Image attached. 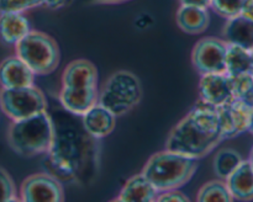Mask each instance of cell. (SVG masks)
I'll list each match as a JSON object with an SVG mask.
<instances>
[{
    "instance_id": "1",
    "label": "cell",
    "mask_w": 253,
    "mask_h": 202,
    "mask_svg": "<svg viewBox=\"0 0 253 202\" xmlns=\"http://www.w3.org/2000/svg\"><path fill=\"white\" fill-rule=\"evenodd\" d=\"M51 117L53 140L44 154V168L61 182L89 185L99 170V139L91 137L76 116L64 108Z\"/></svg>"
},
{
    "instance_id": "2",
    "label": "cell",
    "mask_w": 253,
    "mask_h": 202,
    "mask_svg": "<svg viewBox=\"0 0 253 202\" xmlns=\"http://www.w3.org/2000/svg\"><path fill=\"white\" fill-rule=\"evenodd\" d=\"M222 140L216 108L200 101L173 127L166 148L199 160Z\"/></svg>"
},
{
    "instance_id": "3",
    "label": "cell",
    "mask_w": 253,
    "mask_h": 202,
    "mask_svg": "<svg viewBox=\"0 0 253 202\" xmlns=\"http://www.w3.org/2000/svg\"><path fill=\"white\" fill-rule=\"evenodd\" d=\"M98 69L88 59H74L69 62L62 74V88L58 100L67 112L83 116L98 103Z\"/></svg>"
},
{
    "instance_id": "4",
    "label": "cell",
    "mask_w": 253,
    "mask_h": 202,
    "mask_svg": "<svg viewBox=\"0 0 253 202\" xmlns=\"http://www.w3.org/2000/svg\"><path fill=\"white\" fill-rule=\"evenodd\" d=\"M198 170V160L166 148L151 155L142 174L158 192L180 189L192 180Z\"/></svg>"
},
{
    "instance_id": "5",
    "label": "cell",
    "mask_w": 253,
    "mask_h": 202,
    "mask_svg": "<svg viewBox=\"0 0 253 202\" xmlns=\"http://www.w3.org/2000/svg\"><path fill=\"white\" fill-rule=\"evenodd\" d=\"M7 143L16 154L25 158L46 154L53 140V122L47 112L11 121L7 128Z\"/></svg>"
},
{
    "instance_id": "6",
    "label": "cell",
    "mask_w": 253,
    "mask_h": 202,
    "mask_svg": "<svg viewBox=\"0 0 253 202\" xmlns=\"http://www.w3.org/2000/svg\"><path fill=\"white\" fill-rule=\"evenodd\" d=\"M14 47L15 54L30 67L36 76L48 75L58 68L61 62L58 43L44 32L31 30Z\"/></svg>"
},
{
    "instance_id": "7",
    "label": "cell",
    "mask_w": 253,
    "mask_h": 202,
    "mask_svg": "<svg viewBox=\"0 0 253 202\" xmlns=\"http://www.w3.org/2000/svg\"><path fill=\"white\" fill-rule=\"evenodd\" d=\"M142 99V85L136 74L130 70H118L111 74L99 90L98 103L116 117L130 112Z\"/></svg>"
},
{
    "instance_id": "8",
    "label": "cell",
    "mask_w": 253,
    "mask_h": 202,
    "mask_svg": "<svg viewBox=\"0 0 253 202\" xmlns=\"http://www.w3.org/2000/svg\"><path fill=\"white\" fill-rule=\"evenodd\" d=\"M0 110L11 121L25 120L48 111V101L36 85L17 89L0 88Z\"/></svg>"
},
{
    "instance_id": "9",
    "label": "cell",
    "mask_w": 253,
    "mask_h": 202,
    "mask_svg": "<svg viewBox=\"0 0 253 202\" xmlns=\"http://www.w3.org/2000/svg\"><path fill=\"white\" fill-rule=\"evenodd\" d=\"M227 42L219 37H203L195 43L192 51V63L202 75L208 73L226 71Z\"/></svg>"
},
{
    "instance_id": "10",
    "label": "cell",
    "mask_w": 253,
    "mask_h": 202,
    "mask_svg": "<svg viewBox=\"0 0 253 202\" xmlns=\"http://www.w3.org/2000/svg\"><path fill=\"white\" fill-rule=\"evenodd\" d=\"M19 199L20 201L26 202L64 201L63 185L48 171L36 172L27 176L22 181Z\"/></svg>"
},
{
    "instance_id": "11",
    "label": "cell",
    "mask_w": 253,
    "mask_h": 202,
    "mask_svg": "<svg viewBox=\"0 0 253 202\" xmlns=\"http://www.w3.org/2000/svg\"><path fill=\"white\" fill-rule=\"evenodd\" d=\"M215 108L219 117L222 139H231L247 132L253 111L251 103L240 99H232Z\"/></svg>"
},
{
    "instance_id": "12",
    "label": "cell",
    "mask_w": 253,
    "mask_h": 202,
    "mask_svg": "<svg viewBox=\"0 0 253 202\" xmlns=\"http://www.w3.org/2000/svg\"><path fill=\"white\" fill-rule=\"evenodd\" d=\"M200 101L207 105L217 107L234 99L231 83L226 73H208L200 75Z\"/></svg>"
},
{
    "instance_id": "13",
    "label": "cell",
    "mask_w": 253,
    "mask_h": 202,
    "mask_svg": "<svg viewBox=\"0 0 253 202\" xmlns=\"http://www.w3.org/2000/svg\"><path fill=\"white\" fill-rule=\"evenodd\" d=\"M34 71L16 54L9 56L0 62V88L17 89L35 84Z\"/></svg>"
},
{
    "instance_id": "14",
    "label": "cell",
    "mask_w": 253,
    "mask_h": 202,
    "mask_svg": "<svg viewBox=\"0 0 253 202\" xmlns=\"http://www.w3.org/2000/svg\"><path fill=\"white\" fill-rule=\"evenodd\" d=\"M81 117L86 132L96 139L108 137L115 130L116 116L100 103H95Z\"/></svg>"
},
{
    "instance_id": "15",
    "label": "cell",
    "mask_w": 253,
    "mask_h": 202,
    "mask_svg": "<svg viewBox=\"0 0 253 202\" xmlns=\"http://www.w3.org/2000/svg\"><path fill=\"white\" fill-rule=\"evenodd\" d=\"M158 196V191L152 182L142 174L131 176L121 187L115 201L119 202H153Z\"/></svg>"
},
{
    "instance_id": "16",
    "label": "cell",
    "mask_w": 253,
    "mask_h": 202,
    "mask_svg": "<svg viewBox=\"0 0 253 202\" xmlns=\"http://www.w3.org/2000/svg\"><path fill=\"white\" fill-rule=\"evenodd\" d=\"M225 182L234 200H253V168L249 159L242 160L239 167L225 179Z\"/></svg>"
},
{
    "instance_id": "17",
    "label": "cell",
    "mask_w": 253,
    "mask_h": 202,
    "mask_svg": "<svg viewBox=\"0 0 253 202\" xmlns=\"http://www.w3.org/2000/svg\"><path fill=\"white\" fill-rule=\"evenodd\" d=\"M31 25L24 12L0 11V41L15 46L30 31Z\"/></svg>"
},
{
    "instance_id": "18",
    "label": "cell",
    "mask_w": 253,
    "mask_h": 202,
    "mask_svg": "<svg viewBox=\"0 0 253 202\" xmlns=\"http://www.w3.org/2000/svg\"><path fill=\"white\" fill-rule=\"evenodd\" d=\"M175 21L178 27L185 34H199L209 27L210 14L205 7L180 5L175 14Z\"/></svg>"
},
{
    "instance_id": "19",
    "label": "cell",
    "mask_w": 253,
    "mask_h": 202,
    "mask_svg": "<svg viewBox=\"0 0 253 202\" xmlns=\"http://www.w3.org/2000/svg\"><path fill=\"white\" fill-rule=\"evenodd\" d=\"M222 34L227 43L237 44L253 51V20L242 15L226 20Z\"/></svg>"
},
{
    "instance_id": "20",
    "label": "cell",
    "mask_w": 253,
    "mask_h": 202,
    "mask_svg": "<svg viewBox=\"0 0 253 202\" xmlns=\"http://www.w3.org/2000/svg\"><path fill=\"white\" fill-rule=\"evenodd\" d=\"M252 64V52L234 43H227L226 71L227 75L250 73Z\"/></svg>"
},
{
    "instance_id": "21",
    "label": "cell",
    "mask_w": 253,
    "mask_h": 202,
    "mask_svg": "<svg viewBox=\"0 0 253 202\" xmlns=\"http://www.w3.org/2000/svg\"><path fill=\"white\" fill-rule=\"evenodd\" d=\"M244 160L237 150L234 148H222L215 154L212 168L219 179L225 180Z\"/></svg>"
},
{
    "instance_id": "22",
    "label": "cell",
    "mask_w": 253,
    "mask_h": 202,
    "mask_svg": "<svg viewBox=\"0 0 253 202\" xmlns=\"http://www.w3.org/2000/svg\"><path fill=\"white\" fill-rule=\"evenodd\" d=\"M197 201H234L231 194H230L225 180L217 179L208 181L199 189L197 195Z\"/></svg>"
},
{
    "instance_id": "23",
    "label": "cell",
    "mask_w": 253,
    "mask_h": 202,
    "mask_svg": "<svg viewBox=\"0 0 253 202\" xmlns=\"http://www.w3.org/2000/svg\"><path fill=\"white\" fill-rule=\"evenodd\" d=\"M234 99H240L253 105V75L251 73L229 75Z\"/></svg>"
},
{
    "instance_id": "24",
    "label": "cell",
    "mask_w": 253,
    "mask_h": 202,
    "mask_svg": "<svg viewBox=\"0 0 253 202\" xmlns=\"http://www.w3.org/2000/svg\"><path fill=\"white\" fill-rule=\"evenodd\" d=\"M250 1L251 0H211L210 7L215 14L229 20L241 15Z\"/></svg>"
},
{
    "instance_id": "25",
    "label": "cell",
    "mask_w": 253,
    "mask_h": 202,
    "mask_svg": "<svg viewBox=\"0 0 253 202\" xmlns=\"http://www.w3.org/2000/svg\"><path fill=\"white\" fill-rule=\"evenodd\" d=\"M16 185L9 172L0 167V201H19Z\"/></svg>"
},
{
    "instance_id": "26",
    "label": "cell",
    "mask_w": 253,
    "mask_h": 202,
    "mask_svg": "<svg viewBox=\"0 0 253 202\" xmlns=\"http://www.w3.org/2000/svg\"><path fill=\"white\" fill-rule=\"evenodd\" d=\"M42 0H0V11L26 12L35 7H41Z\"/></svg>"
},
{
    "instance_id": "27",
    "label": "cell",
    "mask_w": 253,
    "mask_h": 202,
    "mask_svg": "<svg viewBox=\"0 0 253 202\" xmlns=\"http://www.w3.org/2000/svg\"><path fill=\"white\" fill-rule=\"evenodd\" d=\"M156 201L158 202H183V201H190L189 197L184 194V192L180 191L179 189H173V190H167V191L158 192V196L156 199Z\"/></svg>"
},
{
    "instance_id": "28",
    "label": "cell",
    "mask_w": 253,
    "mask_h": 202,
    "mask_svg": "<svg viewBox=\"0 0 253 202\" xmlns=\"http://www.w3.org/2000/svg\"><path fill=\"white\" fill-rule=\"evenodd\" d=\"M68 2L69 0H42V6L47 9H61Z\"/></svg>"
},
{
    "instance_id": "29",
    "label": "cell",
    "mask_w": 253,
    "mask_h": 202,
    "mask_svg": "<svg viewBox=\"0 0 253 202\" xmlns=\"http://www.w3.org/2000/svg\"><path fill=\"white\" fill-rule=\"evenodd\" d=\"M211 0H179L180 5H190V6H199L209 9Z\"/></svg>"
},
{
    "instance_id": "30",
    "label": "cell",
    "mask_w": 253,
    "mask_h": 202,
    "mask_svg": "<svg viewBox=\"0 0 253 202\" xmlns=\"http://www.w3.org/2000/svg\"><path fill=\"white\" fill-rule=\"evenodd\" d=\"M88 4H120L128 0H84Z\"/></svg>"
},
{
    "instance_id": "31",
    "label": "cell",
    "mask_w": 253,
    "mask_h": 202,
    "mask_svg": "<svg viewBox=\"0 0 253 202\" xmlns=\"http://www.w3.org/2000/svg\"><path fill=\"white\" fill-rule=\"evenodd\" d=\"M247 132H250L253 135V111H252L251 120H250V125H249V130H247Z\"/></svg>"
},
{
    "instance_id": "32",
    "label": "cell",
    "mask_w": 253,
    "mask_h": 202,
    "mask_svg": "<svg viewBox=\"0 0 253 202\" xmlns=\"http://www.w3.org/2000/svg\"><path fill=\"white\" fill-rule=\"evenodd\" d=\"M249 162L251 163V165H252V168H253V147H252V149H251V153H250V158H249Z\"/></svg>"
},
{
    "instance_id": "33",
    "label": "cell",
    "mask_w": 253,
    "mask_h": 202,
    "mask_svg": "<svg viewBox=\"0 0 253 202\" xmlns=\"http://www.w3.org/2000/svg\"><path fill=\"white\" fill-rule=\"evenodd\" d=\"M251 52H252V64H251V71H250V73L253 75V51H251Z\"/></svg>"
}]
</instances>
